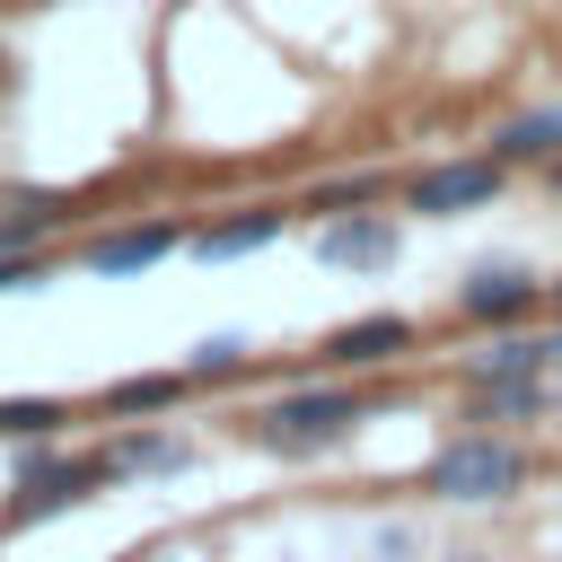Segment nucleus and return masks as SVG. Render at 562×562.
<instances>
[{
  "mask_svg": "<svg viewBox=\"0 0 562 562\" xmlns=\"http://www.w3.org/2000/svg\"><path fill=\"white\" fill-rule=\"evenodd\" d=\"M193 386V369H140L105 386V422H140V413H176V395Z\"/></svg>",
  "mask_w": 562,
  "mask_h": 562,
  "instance_id": "nucleus-15",
  "label": "nucleus"
},
{
  "mask_svg": "<svg viewBox=\"0 0 562 562\" xmlns=\"http://www.w3.org/2000/svg\"><path fill=\"white\" fill-rule=\"evenodd\" d=\"M422 342V325L413 316H395V307H378V316H351V325H334L325 342H316V360L334 369V378H360V369H386V360H404Z\"/></svg>",
  "mask_w": 562,
  "mask_h": 562,
  "instance_id": "nucleus-5",
  "label": "nucleus"
},
{
  "mask_svg": "<svg viewBox=\"0 0 562 562\" xmlns=\"http://www.w3.org/2000/svg\"><path fill=\"white\" fill-rule=\"evenodd\" d=\"M70 228V193L61 184H0V246H35Z\"/></svg>",
  "mask_w": 562,
  "mask_h": 562,
  "instance_id": "nucleus-12",
  "label": "nucleus"
},
{
  "mask_svg": "<svg viewBox=\"0 0 562 562\" xmlns=\"http://www.w3.org/2000/svg\"><path fill=\"white\" fill-rule=\"evenodd\" d=\"M448 562H483V553H448Z\"/></svg>",
  "mask_w": 562,
  "mask_h": 562,
  "instance_id": "nucleus-22",
  "label": "nucleus"
},
{
  "mask_svg": "<svg viewBox=\"0 0 562 562\" xmlns=\"http://www.w3.org/2000/svg\"><path fill=\"white\" fill-rule=\"evenodd\" d=\"M61 422H70L61 395H9V404H0V439H53Z\"/></svg>",
  "mask_w": 562,
  "mask_h": 562,
  "instance_id": "nucleus-16",
  "label": "nucleus"
},
{
  "mask_svg": "<svg viewBox=\"0 0 562 562\" xmlns=\"http://www.w3.org/2000/svg\"><path fill=\"white\" fill-rule=\"evenodd\" d=\"M263 457H325V448H342L351 430H360V395L351 386H290V395H272L263 413H246L237 422Z\"/></svg>",
  "mask_w": 562,
  "mask_h": 562,
  "instance_id": "nucleus-1",
  "label": "nucleus"
},
{
  "mask_svg": "<svg viewBox=\"0 0 562 562\" xmlns=\"http://www.w3.org/2000/svg\"><path fill=\"white\" fill-rule=\"evenodd\" d=\"M544 299H553V307H562V272H553V281H544Z\"/></svg>",
  "mask_w": 562,
  "mask_h": 562,
  "instance_id": "nucleus-21",
  "label": "nucleus"
},
{
  "mask_svg": "<svg viewBox=\"0 0 562 562\" xmlns=\"http://www.w3.org/2000/svg\"><path fill=\"white\" fill-rule=\"evenodd\" d=\"M369 202H386V176H334V184H316L307 193V211H369Z\"/></svg>",
  "mask_w": 562,
  "mask_h": 562,
  "instance_id": "nucleus-17",
  "label": "nucleus"
},
{
  "mask_svg": "<svg viewBox=\"0 0 562 562\" xmlns=\"http://www.w3.org/2000/svg\"><path fill=\"white\" fill-rule=\"evenodd\" d=\"M501 184H509V167L492 149H465V158H439V167L404 176V211L413 220H457V211H483Z\"/></svg>",
  "mask_w": 562,
  "mask_h": 562,
  "instance_id": "nucleus-4",
  "label": "nucleus"
},
{
  "mask_svg": "<svg viewBox=\"0 0 562 562\" xmlns=\"http://www.w3.org/2000/svg\"><path fill=\"white\" fill-rule=\"evenodd\" d=\"M536 299H544V281H536V272H518V263H483L474 281H457V299H448V307H457L465 325H483V334H492V325H527V307H536Z\"/></svg>",
  "mask_w": 562,
  "mask_h": 562,
  "instance_id": "nucleus-8",
  "label": "nucleus"
},
{
  "mask_svg": "<svg viewBox=\"0 0 562 562\" xmlns=\"http://www.w3.org/2000/svg\"><path fill=\"white\" fill-rule=\"evenodd\" d=\"M544 413H553V386H544V378L465 386V422H474V430H509V422H544Z\"/></svg>",
  "mask_w": 562,
  "mask_h": 562,
  "instance_id": "nucleus-11",
  "label": "nucleus"
},
{
  "mask_svg": "<svg viewBox=\"0 0 562 562\" xmlns=\"http://www.w3.org/2000/svg\"><path fill=\"white\" fill-rule=\"evenodd\" d=\"M439 501H509L518 483H527V448L509 439V430H457L439 457H430V474H422Z\"/></svg>",
  "mask_w": 562,
  "mask_h": 562,
  "instance_id": "nucleus-2",
  "label": "nucleus"
},
{
  "mask_svg": "<svg viewBox=\"0 0 562 562\" xmlns=\"http://www.w3.org/2000/svg\"><path fill=\"white\" fill-rule=\"evenodd\" d=\"M544 184H553V193H562V149H553V158H544Z\"/></svg>",
  "mask_w": 562,
  "mask_h": 562,
  "instance_id": "nucleus-20",
  "label": "nucleus"
},
{
  "mask_svg": "<svg viewBox=\"0 0 562 562\" xmlns=\"http://www.w3.org/2000/svg\"><path fill=\"white\" fill-rule=\"evenodd\" d=\"M501 167H544L553 149H562V105H527V114H509V123H492V140H483Z\"/></svg>",
  "mask_w": 562,
  "mask_h": 562,
  "instance_id": "nucleus-13",
  "label": "nucleus"
},
{
  "mask_svg": "<svg viewBox=\"0 0 562 562\" xmlns=\"http://www.w3.org/2000/svg\"><path fill=\"white\" fill-rule=\"evenodd\" d=\"M176 246H193V228L184 220H140V228H105L79 263L88 272H105V281H123V272H149L158 255H176Z\"/></svg>",
  "mask_w": 562,
  "mask_h": 562,
  "instance_id": "nucleus-9",
  "label": "nucleus"
},
{
  "mask_svg": "<svg viewBox=\"0 0 562 562\" xmlns=\"http://www.w3.org/2000/svg\"><path fill=\"white\" fill-rule=\"evenodd\" d=\"M184 465H193V448L176 430H123V439H105V474L114 483H132V474H184Z\"/></svg>",
  "mask_w": 562,
  "mask_h": 562,
  "instance_id": "nucleus-14",
  "label": "nucleus"
},
{
  "mask_svg": "<svg viewBox=\"0 0 562 562\" xmlns=\"http://www.w3.org/2000/svg\"><path fill=\"white\" fill-rule=\"evenodd\" d=\"M184 369H193V378H237V369H255V342H246V334H211V342H193Z\"/></svg>",
  "mask_w": 562,
  "mask_h": 562,
  "instance_id": "nucleus-18",
  "label": "nucleus"
},
{
  "mask_svg": "<svg viewBox=\"0 0 562 562\" xmlns=\"http://www.w3.org/2000/svg\"><path fill=\"white\" fill-rule=\"evenodd\" d=\"M35 281H53V263L35 246H0V290H35Z\"/></svg>",
  "mask_w": 562,
  "mask_h": 562,
  "instance_id": "nucleus-19",
  "label": "nucleus"
},
{
  "mask_svg": "<svg viewBox=\"0 0 562 562\" xmlns=\"http://www.w3.org/2000/svg\"><path fill=\"white\" fill-rule=\"evenodd\" d=\"M114 474H105V448L88 457H70V448H26V465H18V483H9V527H35V518H53V509H79L88 492H105Z\"/></svg>",
  "mask_w": 562,
  "mask_h": 562,
  "instance_id": "nucleus-3",
  "label": "nucleus"
},
{
  "mask_svg": "<svg viewBox=\"0 0 562 562\" xmlns=\"http://www.w3.org/2000/svg\"><path fill=\"white\" fill-rule=\"evenodd\" d=\"M281 228H290V211H281V202H255V211H228V220L193 228V255H202V263H237V255H263Z\"/></svg>",
  "mask_w": 562,
  "mask_h": 562,
  "instance_id": "nucleus-10",
  "label": "nucleus"
},
{
  "mask_svg": "<svg viewBox=\"0 0 562 562\" xmlns=\"http://www.w3.org/2000/svg\"><path fill=\"white\" fill-rule=\"evenodd\" d=\"M553 369H562V334H536V325H492V334L457 360L465 386H492V378H553Z\"/></svg>",
  "mask_w": 562,
  "mask_h": 562,
  "instance_id": "nucleus-6",
  "label": "nucleus"
},
{
  "mask_svg": "<svg viewBox=\"0 0 562 562\" xmlns=\"http://www.w3.org/2000/svg\"><path fill=\"white\" fill-rule=\"evenodd\" d=\"M395 246H404V237H395L386 202L316 220V263H342V272H386V263H395Z\"/></svg>",
  "mask_w": 562,
  "mask_h": 562,
  "instance_id": "nucleus-7",
  "label": "nucleus"
}]
</instances>
